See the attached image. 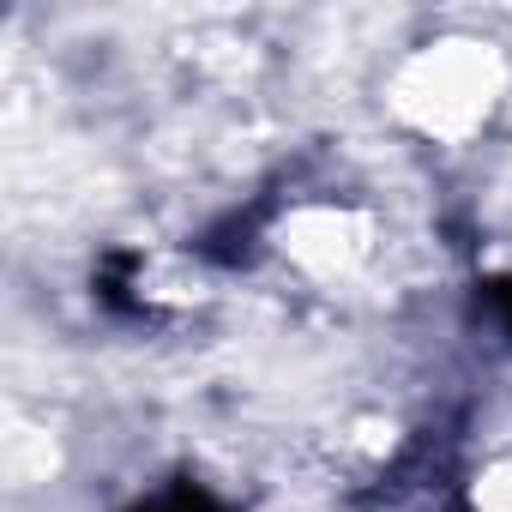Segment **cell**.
<instances>
[{
  "mask_svg": "<svg viewBox=\"0 0 512 512\" xmlns=\"http://www.w3.org/2000/svg\"><path fill=\"white\" fill-rule=\"evenodd\" d=\"M145 512H217L199 488H175V494H163V500H151Z\"/></svg>",
  "mask_w": 512,
  "mask_h": 512,
  "instance_id": "obj_1",
  "label": "cell"
},
{
  "mask_svg": "<svg viewBox=\"0 0 512 512\" xmlns=\"http://www.w3.org/2000/svg\"><path fill=\"white\" fill-rule=\"evenodd\" d=\"M482 308H488V314H494V320L506 326V338H512V278L488 284V290H482Z\"/></svg>",
  "mask_w": 512,
  "mask_h": 512,
  "instance_id": "obj_2",
  "label": "cell"
}]
</instances>
